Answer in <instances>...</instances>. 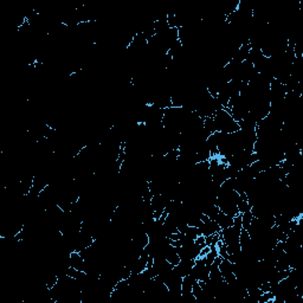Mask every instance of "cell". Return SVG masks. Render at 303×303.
I'll return each mask as SVG.
<instances>
[{
	"mask_svg": "<svg viewBox=\"0 0 303 303\" xmlns=\"http://www.w3.org/2000/svg\"><path fill=\"white\" fill-rule=\"evenodd\" d=\"M213 120H215L216 132L231 134V133L238 132V130L241 129L239 123L237 121H235L229 111L224 109V108L217 110L215 116H213Z\"/></svg>",
	"mask_w": 303,
	"mask_h": 303,
	"instance_id": "obj_1",
	"label": "cell"
},
{
	"mask_svg": "<svg viewBox=\"0 0 303 303\" xmlns=\"http://www.w3.org/2000/svg\"><path fill=\"white\" fill-rule=\"evenodd\" d=\"M216 222L218 223V225H219L220 229L224 230V229H227V227H230V226L234 225V217L227 216L224 212L220 211L218 217H217Z\"/></svg>",
	"mask_w": 303,
	"mask_h": 303,
	"instance_id": "obj_2",
	"label": "cell"
}]
</instances>
